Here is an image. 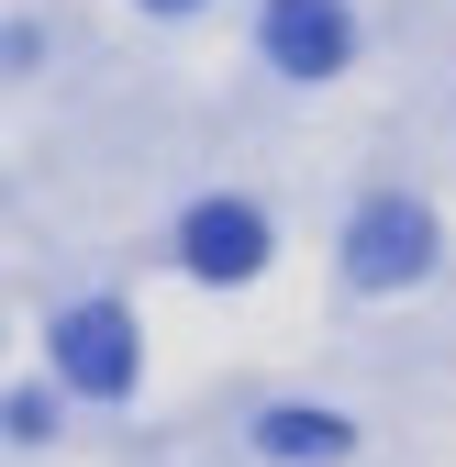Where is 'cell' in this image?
Wrapping results in <instances>:
<instances>
[{
  "mask_svg": "<svg viewBox=\"0 0 456 467\" xmlns=\"http://www.w3.org/2000/svg\"><path fill=\"white\" fill-rule=\"evenodd\" d=\"M423 267H434V212L423 201H368L357 234H346V278L357 289H401Z\"/></svg>",
  "mask_w": 456,
  "mask_h": 467,
  "instance_id": "6da1fadb",
  "label": "cell"
},
{
  "mask_svg": "<svg viewBox=\"0 0 456 467\" xmlns=\"http://www.w3.org/2000/svg\"><path fill=\"white\" fill-rule=\"evenodd\" d=\"M56 368H67L78 389H100V400H123V389H134V323L111 312V301L56 312Z\"/></svg>",
  "mask_w": 456,
  "mask_h": 467,
  "instance_id": "7a4b0ae2",
  "label": "cell"
},
{
  "mask_svg": "<svg viewBox=\"0 0 456 467\" xmlns=\"http://www.w3.org/2000/svg\"><path fill=\"white\" fill-rule=\"evenodd\" d=\"M346 45H357L346 0H267V56H278L290 78H334V67H346Z\"/></svg>",
  "mask_w": 456,
  "mask_h": 467,
  "instance_id": "3957f363",
  "label": "cell"
},
{
  "mask_svg": "<svg viewBox=\"0 0 456 467\" xmlns=\"http://www.w3.org/2000/svg\"><path fill=\"white\" fill-rule=\"evenodd\" d=\"M179 256H190L201 278H256V267H267V212H245V201H201V212L179 223Z\"/></svg>",
  "mask_w": 456,
  "mask_h": 467,
  "instance_id": "277c9868",
  "label": "cell"
},
{
  "mask_svg": "<svg viewBox=\"0 0 456 467\" xmlns=\"http://www.w3.org/2000/svg\"><path fill=\"white\" fill-rule=\"evenodd\" d=\"M256 445H267V456H290V467H312V456L334 467V456H346V423H334V412H267Z\"/></svg>",
  "mask_w": 456,
  "mask_h": 467,
  "instance_id": "5b68a950",
  "label": "cell"
},
{
  "mask_svg": "<svg viewBox=\"0 0 456 467\" xmlns=\"http://www.w3.org/2000/svg\"><path fill=\"white\" fill-rule=\"evenodd\" d=\"M167 12H190V0H167Z\"/></svg>",
  "mask_w": 456,
  "mask_h": 467,
  "instance_id": "8992f818",
  "label": "cell"
}]
</instances>
